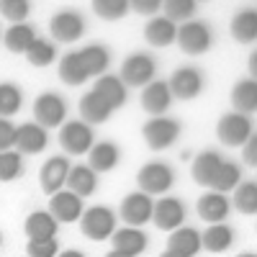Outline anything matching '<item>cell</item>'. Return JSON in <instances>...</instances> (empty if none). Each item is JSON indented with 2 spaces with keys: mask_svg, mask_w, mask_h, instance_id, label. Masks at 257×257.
<instances>
[{
  "mask_svg": "<svg viewBox=\"0 0 257 257\" xmlns=\"http://www.w3.org/2000/svg\"><path fill=\"white\" fill-rule=\"evenodd\" d=\"M137 185H139L142 193H147L149 198L152 196L162 198V196H167V190L175 185V170L170 167L167 162H162V160L147 162L137 173Z\"/></svg>",
  "mask_w": 257,
  "mask_h": 257,
  "instance_id": "cell-1",
  "label": "cell"
},
{
  "mask_svg": "<svg viewBox=\"0 0 257 257\" xmlns=\"http://www.w3.org/2000/svg\"><path fill=\"white\" fill-rule=\"evenodd\" d=\"M175 41L188 57H201L213 47V29L206 21H185L178 26Z\"/></svg>",
  "mask_w": 257,
  "mask_h": 257,
  "instance_id": "cell-2",
  "label": "cell"
},
{
  "mask_svg": "<svg viewBox=\"0 0 257 257\" xmlns=\"http://www.w3.org/2000/svg\"><path fill=\"white\" fill-rule=\"evenodd\" d=\"M80 231L90 242H103L116 231V213L108 206H90L80 216Z\"/></svg>",
  "mask_w": 257,
  "mask_h": 257,
  "instance_id": "cell-3",
  "label": "cell"
},
{
  "mask_svg": "<svg viewBox=\"0 0 257 257\" xmlns=\"http://www.w3.org/2000/svg\"><path fill=\"white\" fill-rule=\"evenodd\" d=\"M155 72H157L155 57L147 54V52H134L123 59L118 80L126 88H144V85H149L155 80Z\"/></svg>",
  "mask_w": 257,
  "mask_h": 257,
  "instance_id": "cell-4",
  "label": "cell"
},
{
  "mask_svg": "<svg viewBox=\"0 0 257 257\" xmlns=\"http://www.w3.org/2000/svg\"><path fill=\"white\" fill-rule=\"evenodd\" d=\"M142 137L144 144L155 152H162V149L173 147L180 139V121L170 118V116H157V118H149L142 126Z\"/></svg>",
  "mask_w": 257,
  "mask_h": 257,
  "instance_id": "cell-5",
  "label": "cell"
},
{
  "mask_svg": "<svg viewBox=\"0 0 257 257\" xmlns=\"http://www.w3.org/2000/svg\"><path fill=\"white\" fill-rule=\"evenodd\" d=\"M67 118V103L64 98L54 90L39 93L34 100V123H39L41 128H54L62 126Z\"/></svg>",
  "mask_w": 257,
  "mask_h": 257,
  "instance_id": "cell-6",
  "label": "cell"
},
{
  "mask_svg": "<svg viewBox=\"0 0 257 257\" xmlns=\"http://www.w3.org/2000/svg\"><path fill=\"white\" fill-rule=\"evenodd\" d=\"M49 34L54 41H62V44H75V41L82 39L85 34V18L80 11L75 8H62L52 16L49 21Z\"/></svg>",
  "mask_w": 257,
  "mask_h": 257,
  "instance_id": "cell-7",
  "label": "cell"
},
{
  "mask_svg": "<svg viewBox=\"0 0 257 257\" xmlns=\"http://www.w3.org/2000/svg\"><path fill=\"white\" fill-rule=\"evenodd\" d=\"M167 88H170V95L173 98H180V100H193L203 93V85H206V77L198 67L193 64H185V67H178L173 75H170Z\"/></svg>",
  "mask_w": 257,
  "mask_h": 257,
  "instance_id": "cell-8",
  "label": "cell"
},
{
  "mask_svg": "<svg viewBox=\"0 0 257 257\" xmlns=\"http://www.w3.org/2000/svg\"><path fill=\"white\" fill-rule=\"evenodd\" d=\"M93 144H95V137H93V128L88 123H82V121H67V123L59 126V147L67 155H72V157L88 155Z\"/></svg>",
  "mask_w": 257,
  "mask_h": 257,
  "instance_id": "cell-9",
  "label": "cell"
},
{
  "mask_svg": "<svg viewBox=\"0 0 257 257\" xmlns=\"http://www.w3.org/2000/svg\"><path fill=\"white\" fill-rule=\"evenodd\" d=\"M216 134H219V142L226 144V147H242L254 134V128H252L249 116H242L237 111H229V113H224L219 118Z\"/></svg>",
  "mask_w": 257,
  "mask_h": 257,
  "instance_id": "cell-10",
  "label": "cell"
},
{
  "mask_svg": "<svg viewBox=\"0 0 257 257\" xmlns=\"http://www.w3.org/2000/svg\"><path fill=\"white\" fill-rule=\"evenodd\" d=\"M152 221L157 229L162 231H175L185 224V203L175 196H162L160 201H155L152 208Z\"/></svg>",
  "mask_w": 257,
  "mask_h": 257,
  "instance_id": "cell-11",
  "label": "cell"
},
{
  "mask_svg": "<svg viewBox=\"0 0 257 257\" xmlns=\"http://www.w3.org/2000/svg\"><path fill=\"white\" fill-rule=\"evenodd\" d=\"M152 208H155V201L147 196V193L142 190H134L128 193V196H123L121 201V219L126 221V226H144L147 221H152Z\"/></svg>",
  "mask_w": 257,
  "mask_h": 257,
  "instance_id": "cell-12",
  "label": "cell"
},
{
  "mask_svg": "<svg viewBox=\"0 0 257 257\" xmlns=\"http://www.w3.org/2000/svg\"><path fill=\"white\" fill-rule=\"evenodd\" d=\"M70 167H72V162L67 160V155L49 157L44 165H41V170H39V185H41V190H44L47 196L59 193L64 188V180H67V175H70Z\"/></svg>",
  "mask_w": 257,
  "mask_h": 257,
  "instance_id": "cell-13",
  "label": "cell"
},
{
  "mask_svg": "<svg viewBox=\"0 0 257 257\" xmlns=\"http://www.w3.org/2000/svg\"><path fill=\"white\" fill-rule=\"evenodd\" d=\"M82 198H77L75 193H70L67 188H62L59 193L49 196V213L57 224H72V221H80L82 216Z\"/></svg>",
  "mask_w": 257,
  "mask_h": 257,
  "instance_id": "cell-14",
  "label": "cell"
},
{
  "mask_svg": "<svg viewBox=\"0 0 257 257\" xmlns=\"http://www.w3.org/2000/svg\"><path fill=\"white\" fill-rule=\"evenodd\" d=\"M173 105V95H170V88L165 80H152L149 85L142 88V108L157 118V116H165Z\"/></svg>",
  "mask_w": 257,
  "mask_h": 257,
  "instance_id": "cell-15",
  "label": "cell"
},
{
  "mask_svg": "<svg viewBox=\"0 0 257 257\" xmlns=\"http://www.w3.org/2000/svg\"><path fill=\"white\" fill-rule=\"evenodd\" d=\"M47 128H41L39 123H24V126H16V142L13 149L24 157V155H39L47 149Z\"/></svg>",
  "mask_w": 257,
  "mask_h": 257,
  "instance_id": "cell-16",
  "label": "cell"
},
{
  "mask_svg": "<svg viewBox=\"0 0 257 257\" xmlns=\"http://www.w3.org/2000/svg\"><path fill=\"white\" fill-rule=\"evenodd\" d=\"M111 244H113V252H121V254H128V257H139L149 247V237H147L144 229L121 226L111 234Z\"/></svg>",
  "mask_w": 257,
  "mask_h": 257,
  "instance_id": "cell-17",
  "label": "cell"
},
{
  "mask_svg": "<svg viewBox=\"0 0 257 257\" xmlns=\"http://www.w3.org/2000/svg\"><path fill=\"white\" fill-rule=\"evenodd\" d=\"M196 211L206 224H224V219L231 211V203H229V196H224V193L206 190L196 203Z\"/></svg>",
  "mask_w": 257,
  "mask_h": 257,
  "instance_id": "cell-18",
  "label": "cell"
},
{
  "mask_svg": "<svg viewBox=\"0 0 257 257\" xmlns=\"http://www.w3.org/2000/svg\"><path fill=\"white\" fill-rule=\"evenodd\" d=\"M121 162V149L116 142H95L90 147L88 152V167L93 170V173H111V170H116V165Z\"/></svg>",
  "mask_w": 257,
  "mask_h": 257,
  "instance_id": "cell-19",
  "label": "cell"
},
{
  "mask_svg": "<svg viewBox=\"0 0 257 257\" xmlns=\"http://www.w3.org/2000/svg\"><path fill=\"white\" fill-rule=\"evenodd\" d=\"M221 162H224V157H221V152H216V149H203V152H198L196 160H193V165H190L193 180H196L198 185H203V188H208L211 180L216 178Z\"/></svg>",
  "mask_w": 257,
  "mask_h": 257,
  "instance_id": "cell-20",
  "label": "cell"
},
{
  "mask_svg": "<svg viewBox=\"0 0 257 257\" xmlns=\"http://www.w3.org/2000/svg\"><path fill=\"white\" fill-rule=\"evenodd\" d=\"M167 252H175L180 257H196L201 252V231L193 226H180L175 231H170Z\"/></svg>",
  "mask_w": 257,
  "mask_h": 257,
  "instance_id": "cell-21",
  "label": "cell"
},
{
  "mask_svg": "<svg viewBox=\"0 0 257 257\" xmlns=\"http://www.w3.org/2000/svg\"><path fill=\"white\" fill-rule=\"evenodd\" d=\"M93 93L108 105L111 111L121 108L126 103V85L118 80V75H100L93 85Z\"/></svg>",
  "mask_w": 257,
  "mask_h": 257,
  "instance_id": "cell-22",
  "label": "cell"
},
{
  "mask_svg": "<svg viewBox=\"0 0 257 257\" xmlns=\"http://www.w3.org/2000/svg\"><path fill=\"white\" fill-rule=\"evenodd\" d=\"M175 34H178V26L173 24V21H167L165 16L149 18L147 26H144V41L149 47H157V49L175 44Z\"/></svg>",
  "mask_w": 257,
  "mask_h": 257,
  "instance_id": "cell-23",
  "label": "cell"
},
{
  "mask_svg": "<svg viewBox=\"0 0 257 257\" xmlns=\"http://www.w3.org/2000/svg\"><path fill=\"white\" fill-rule=\"evenodd\" d=\"M24 231L29 242H39V239H54L57 231H59V224L52 219L49 211H34L26 216L24 221Z\"/></svg>",
  "mask_w": 257,
  "mask_h": 257,
  "instance_id": "cell-24",
  "label": "cell"
},
{
  "mask_svg": "<svg viewBox=\"0 0 257 257\" xmlns=\"http://www.w3.org/2000/svg\"><path fill=\"white\" fill-rule=\"evenodd\" d=\"M77 54H80V62H82L85 72H88V77H100V75L108 72V64H111V49L108 47L88 44V47L77 49Z\"/></svg>",
  "mask_w": 257,
  "mask_h": 257,
  "instance_id": "cell-25",
  "label": "cell"
},
{
  "mask_svg": "<svg viewBox=\"0 0 257 257\" xmlns=\"http://www.w3.org/2000/svg\"><path fill=\"white\" fill-rule=\"evenodd\" d=\"M64 188H67L70 193H75L77 198H88L98 188V175L88 165H72L67 180H64Z\"/></svg>",
  "mask_w": 257,
  "mask_h": 257,
  "instance_id": "cell-26",
  "label": "cell"
},
{
  "mask_svg": "<svg viewBox=\"0 0 257 257\" xmlns=\"http://www.w3.org/2000/svg\"><path fill=\"white\" fill-rule=\"evenodd\" d=\"M234 239H237V234H234V229L229 224H208L206 231L201 234V249L221 254L234 244Z\"/></svg>",
  "mask_w": 257,
  "mask_h": 257,
  "instance_id": "cell-27",
  "label": "cell"
},
{
  "mask_svg": "<svg viewBox=\"0 0 257 257\" xmlns=\"http://www.w3.org/2000/svg\"><path fill=\"white\" fill-rule=\"evenodd\" d=\"M34 41H36V29L31 24H13L3 34L0 44H6V49L13 52V54H26Z\"/></svg>",
  "mask_w": 257,
  "mask_h": 257,
  "instance_id": "cell-28",
  "label": "cell"
},
{
  "mask_svg": "<svg viewBox=\"0 0 257 257\" xmlns=\"http://www.w3.org/2000/svg\"><path fill=\"white\" fill-rule=\"evenodd\" d=\"M231 36L239 41V44H252L257 39V11L254 8H242L234 13L231 26H229Z\"/></svg>",
  "mask_w": 257,
  "mask_h": 257,
  "instance_id": "cell-29",
  "label": "cell"
},
{
  "mask_svg": "<svg viewBox=\"0 0 257 257\" xmlns=\"http://www.w3.org/2000/svg\"><path fill=\"white\" fill-rule=\"evenodd\" d=\"M231 108L242 113V116H252L257 111V82L254 80H239L231 90Z\"/></svg>",
  "mask_w": 257,
  "mask_h": 257,
  "instance_id": "cell-30",
  "label": "cell"
},
{
  "mask_svg": "<svg viewBox=\"0 0 257 257\" xmlns=\"http://www.w3.org/2000/svg\"><path fill=\"white\" fill-rule=\"evenodd\" d=\"M111 108L105 105L93 90H88L82 98H80V121L82 123H103V121H108L111 118Z\"/></svg>",
  "mask_w": 257,
  "mask_h": 257,
  "instance_id": "cell-31",
  "label": "cell"
},
{
  "mask_svg": "<svg viewBox=\"0 0 257 257\" xmlns=\"http://www.w3.org/2000/svg\"><path fill=\"white\" fill-rule=\"evenodd\" d=\"M239 183H242V170H239V165H237V162H231V160H224L221 167H219V173H216V178L211 180L208 190L229 196V193L237 188Z\"/></svg>",
  "mask_w": 257,
  "mask_h": 257,
  "instance_id": "cell-32",
  "label": "cell"
},
{
  "mask_svg": "<svg viewBox=\"0 0 257 257\" xmlns=\"http://www.w3.org/2000/svg\"><path fill=\"white\" fill-rule=\"evenodd\" d=\"M234 208L244 216H254L257 213V183L254 180H242L237 188H234V196L229 201Z\"/></svg>",
  "mask_w": 257,
  "mask_h": 257,
  "instance_id": "cell-33",
  "label": "cell"
},
{
  "mask_svg": "<svg viewBox=\"0 0 257 257\" xmlns=\"http://www.w3.org/2000/svg\"><path fill=\"white\" fill-rule=\"evenodd\" d=\"M57 75H59V80H62L64 85H82L85 80H88V72H85L77 52H67V54L59 59Z\"/></svg>",
  "mask_w": 257,
  "mask_h": 257,
  "instance_id": "cell-34",
  "label": "cell"
},
{
  "mask_svg": "<svg viewBox=\"0 0 257 257\" xmlns=\"http://www.w3.org/2000/svg\"><path fill=\"white\" fill-rule=\"evenodd\" d=\"M24 105V90L16 82H0V118H11Z\"/></svg>",
  "mask_w": 257,
  "mask_h": 257,
  "instance_id": "cell-35",
  "label": "cell"
},
{
  "mask_svg": "<svg viewBox=\"0 0 257 257\" xmlns=\"http://www.w3.org/2000/svg\"><path fill=\"white\" fill-rule=\"evenodd\" d=\"M26 59L34 64V67H49V64L57 59L54 41H47V39L36 36V41H34V44L29 47V52H26Z\"/></svg>",
  "mask_w": 257,
  "mask_h": 257,
  "instance_id": "cell-36",
  "label": "cell"
},
{
  "mask_svg": "<svg viewBox=\"0 0 257 257\" xmlns=\"http://www.w3.org/2000/svg\"><path fill=\"white\" fill-rule=\"evenodd\" d=\"M24 175V157L16 149L0 152V183H11Z\"/></svg>",
  "mask_w": 257,
  "mask_h": 257,
  "instance_id": "cell-37",
  "label": "cell"
},
{
  "mask_svg": "<svg viewBox=\"0 0 257 257\" xmlns=\"http://www.w3.org/2000/svg\"><path fill=\"white\" fill-rule=\"evenodd\" d=\"M162 11H165V18L178 26V21L185 24V21L193 18V13H196V0H165Z\"/></svg>",
  "mask_w": 257,
  "mask_h": 257,
  "instance_id": "cell-38",
  "label": "cell"
},
{
  "mask_svg": "<svg viewBox=\"0 0 257 257\" xmlns=\"http://www.w3.org/2000/svg\"><path fill=\"white\" fill-rule=\"evenodd\" d=\"M93 13L103 21H118L128 13V0H93Z\"/></svg>",
  "mask_w": 257,
  "mask_h": 257,
  "instance_id": "cell-39",
  "label": "cell"
},
{
  "mask_svg": "<svg viewBox=\"0 0 257 257\" xmlns=\"http://www.w3.org/2000/svg\"><path fill=\"white\" fill-rule=\"evenodd\" d=\"M0 13L6 16V21L13 24H26V18L31 13V3L29 0H0Z\"/></svg>",
  "mask_w": 257,
  "mask_h": 257,
  "instance_id": "cell-40",
  "label": "cell"
},
{
  "mask_svg": "<svg viewBox=\"0 0 257 257\" xmlns=\"http://www.w3.org/2000/svg\"><path fill=\"white\" fill-rule=\"evenodd\" d=\"M29 257H57L59 254V242L54 239H39V242H29L26 247Z\"/></svg>",
  "mask_w": 257,
  "mask_h": 257,
  "instance_id": "cell-41",
  "label": "cell"
},
{
  "mask_svg": "<svg viewBox=\"0 0 257 257\" xmlns=\"http://www.w3.org/2000/svg\"><path fill=\"white\" fill-rule=\"evenodd\" d=\"M128 8L142 13V16H157L162 11V0H128Z\"/></svg>",
  "mask_w": 257,
  "mask_h": 257,
  "instance_id": "cell-42",
  "label": "cell"
},
{
  "mask_svg": "<svg viewBox=\"0 0 257 257\" xmlns=\"http://www.w3.org/2000/svg\"><path fill=\"white\" fill-rule=\"evenodd\" d=\"M16 142V126L11 123V118H0V152L13 149Z\"/></svg>",
  "mask_w": 257,
  "mask_h": 257,
  "instance_id": "cell-43",
  "label": "cell"
},
{
  "mask_svg": "<svg viewBox=\"0 0 257 257\" xmlns=\"http://www.w3.org/2000/svg\"><path fill=\"white\" fill-rule=\"evenodd\" d=\"M242 157H244V165L257 167V134H252V137L242 144Z\"/></svg>",
  "mask_w": 257,
  "mask_h": 257,
  "instance_id": "cell-44",
  "label": "cell"
},
{
  "mask_svg": "<svg viewBox=\"0 0 257 257\" xmlns=\"http://www.w3.org/2000/svg\"><path fill=\"white\" fill-rule=\"evenodd\" d=\"M57 257H85L80 249H64V252H59Z\"/></svg>",
  "mask_w": 257,
  "mask_h": 257,
  "instance_id": "cell-45",
  "label": "cell"
},
{
  "mask_svg": "<svg viewBox=\"0 0 257 257\" xmlns=\"http://www.w3.org/2000/svg\"><path fill=\"white\" fill-rule=\"evenodd\" d=\"M254 62H257V52L252 49V54H249V72H252V80H254V67H257Z\"/></svg>",
  "mask_w": 257,
  "mask_h": 257,
  "instance_id": "cell-46",
  "label": "cell"
},
{
  "mask_svg": "<svg viewBox=\"0 0 257 257\" xmlns=\"http://www.w3.org/2000/svg\"><path fill=\"white\" fill-rule=\"evenodd\" d=\"M105 257H128V254H121V252H113V249H111V252L105 254Z\"/></svg>",
  "mask_w": 257,
  "mask_h": 257,
  "instance_id": "cell-47",
  "label": "cell"
},
{
  "mask_svg": "<svg viewBox=\"0 0 257 257\" xmlns=\"http://www.w3.org/2000/svg\"><path fill=\"white\" fill-rule=\"evenodd\" d=\"M160 257H180V254H175V252H167V249H165V252H162Z\"/></svg>",
  "mask_w": 257,
  "mask_h": 257,
  "instance_id": "cell-48",
  "label": "cell"
},
{
  "mask_svg": "<svg viewBox=\"0 0 257 257\" xmlns=\"http://www.w3.org/2000/svg\"><path fill=\"white\" fill-rule=\"evenodd\" d=\"M237 257H257L254 252H242V254H237Z\"/></svg>",
  "mask_w": 257,
  "mask_h": 257,
  "instance_id": "cell-49",
  "label": "cell"
},
{
  "mask_svg": "<svg viewBox=\"0 0 257 257\" xmlns=\"http://www.w3.org/2000/svg\"><path fill=\"white\" fill-rule=\"evenodd\" d=\"M0 247H3V234H0Z\"/></svg>",
  "mask_w": 257,
  "mask_h": 257,
  "instance_id": "cell-50",
  "label": "cell"
},
{
  "mask_svg": "<svg viewBox=\"0 0 257 257\" xmlns=\"http://www.w3.org/2000/svg\"><path fill=\"white\" fill-rule=\"evenodd\" d=\"M0 39H3V31H0Z\"/></svg>",
  "mask_w": 257,
  "mask_h": 257,
  "instance_id": "cell-51",
  "label": "cell"
}]
</instances>
